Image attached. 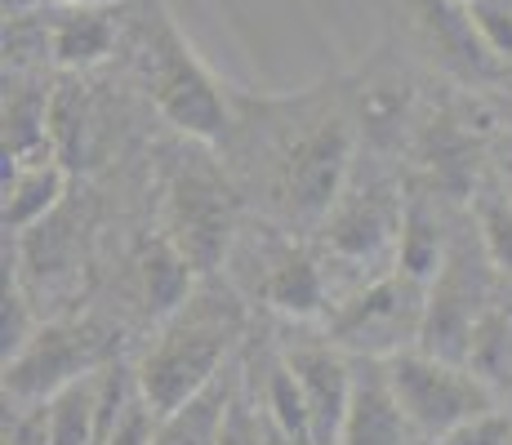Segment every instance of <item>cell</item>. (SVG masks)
<instances>
[{"label": "cell", "instance_id": "cell-20", "mask_svg": "<svg viewBox=\"0 0 512 445\" xmlns=\"http://www.w3.org/2000/svg\"><path fill=\"white\" fill-rule=\"evenodd\" d=\"M263 410L277 428L290 437L294 445H317V432H312V414H308V401H303V388L294 379L290 365H272L268 383H263Z\"/></svg>", "mask_w": 512, "mask_h": 445}, {"label": "cell", "instance_id": "cell-30", "mask_svg": "<svg viewBox=\"0 0 512 445\" xmlns=\"http://www.w3.org/2000/svg\"><path fill=\"white\" fill-rule=\"evenodd\" d=\"M508 192H512V174H508ZM508 201H512V196H508Z\"/></svg>", "mask_w": 512, "mask_h": 445}, {"label": "cell", "instance_id": "cell-12", "mask_svg": "<svg viewBox=\"0 0 512 445\" xmlns=\"http://www.w3.org/2000/svg\"><path fill=\"white\" fill-rule=\"evenodd\" d=\"M49 98L41 85H9L5 89V174L18 165L58 161L54 134H49Z\"/></svg>", "mask_w": 512, "mask_h": 445}, {"label": "cell", "instance_id": "cell-21", "mask_svg": "<svg viewBox=\"0 0 512 445\" xmlns=\"http://www.w3.org/2000/svg\"><path fill=\"white\" fill-rule=\"evenodd\" d=\"M397 263L401 272L419 276V281H432L446 263V245H441V227L428 210H406V223H401L397 236Z\"/></svg>", "mask_w": 512, "mask_h": 445}, {"label": "cell", "instance_id": "cell-23", "mask_svg": "<svg viewBox=\"0 0 512 445\" xmlns=\"http://www.w3.org/2000/svg\"><path fill=\"white\" fill-rule=\"evenodd\" d=\"M468 9L472 23L486 36V45L512 63V0H468Z\"/></svg>", "mask_w": 512, "mask_h": 445}, {"label": "cell", "instance_id": "cell-26", "mask_svg": "<svg viewBox=\"0 0 512 445\" xmlns=\"http://www.w3.org/2000/svg\"><path fill=\"white\" fill-rule=\"evenodd\" d=\"M36 334V325H32V316H27V303H23V294L9 285V294H5V321H0V339H5V361L14 356L18 348H23L27 339Z\"/></svg>", "mask_w": 512, "mask_h": 445}, {"label": "cell", "instance_id": "cell-1", "mask_svg": "<svg viewBox=\"0 0 512 445\" xmlns=\"http://www.w3.org/2000/svg\"><path fill=\"white\" fill-rule=\"evenodd\" d=\"M236 334H241V308L228 294H192L179 312L165 316V330L134 370L139 397L156 410V419L219 379Z\"/></svg>", "mask_w": 512, "mask_h": 445}, {"label": "cell", "instance_id": "cell-9", "mask_svg": "<svg viewBox=\"0 0 512 445\" xmlns=\"http://www.w3.org/2000/svg\"><path fill=\"white\" fill-rule=\"evenodd\" d=\"M285 365L294 370L303 388L312 414V432L317 445H339L343 441V423H348V405H352V388H357V374L343 361L339 343H299V348L285 352Z\"/></svg>", "mask_w": 512, "mask_h": 445}, {"label": "cell", "instance_id": "cell-4", "mask_svg": "<svg viewBox=\"0 0 512 445\" xmlns=\"http://www.w3.org/2000/svg\"><path fill=\"white\" fill-rule=\"evenodd\" d=\"M423 312H428V281L410 272L383 276L370 290H361L352 303H343L330 321V339L343 352H361L370 361L406 352L423 334Z\"/></svg>", "mask_w": 512, "mask_h": 445}, {"label": "cell", "instance_id": "cell-3", "mask_svg": "<svg viewBox=\"0 0 512 445\" xmlns=\"http://www.w3.org/2000/svg\"><path fill=\"white\" fill-rule=\"evenodd\" d=\"M383 365H388V383L397 392L401 410H406L410 428L428 441L446 437V432L495 410V388L464 361H446L437 352L406 348L388 356Z\"/></svg>", "mask_w": 512, "mask_h": 445}, {"label": "cell", "instance_id": "cell-19", "mask_svg": "<svg viewBox=\"0 0 512 445\" xmlns=\"http://www.w3.org/2000/svg\"><path fill=\"white\" fill-rule=\"evenodd\" d=\"M468 365L490 388L512 383V312L508 308L481 312L477 330H472V343H468Z\"/></svg>", "mask_w": 512, "mask_h": 445}, {"label": "cell", "instance_id": "cell-25", "mask_svg": "<svg viewBox=\"0 0 512 445\" xmlns=\"http://www.w3.org/2000/svg\"><path fill=\"white\" fill-rule=\"evenodd\" d=\"M5 445H49V405L27 401V410L5 423Z\"/></svg>", "mask_w": 512, "mask_h": 445}, {"label": "cell", "instance_id": "cell-22", "mask_svg": "<svg viewBox=\"0 0 512 445\" xmlns=\"http://www.w3.org/2000/svg\"><path fill=\"white\" fill-rule=\"evenodd\" d=\"M477 227H481L486 259L504 276H512V201H486L477 210Z\"/></svg>", "mask_w": 512, "mask_h": 445}, {"label": "cell", "instance_id": "cell-18", "mask_svg": "<svg viewBox=\"0 0 512 445\" xmlns=\"http://www.w3.org/2000/svg\"><path fill=\"white\" fill-rule=\"evenodd\" d=\"M192 272L196 267L174 250L170 241L152 245L139 259V290H143V308L152 316H170L192 299Z\"/></svg>", "mask_w": 512, "mask_h": 445}, {"label": "cell", "instance_id": "cell-7", "mask_svg": "<svg viewBox=\"0 0 512 445\" xmlns=\"http://www.w3.org/2000/svg\"><path fill=\"white\" fill-rule=\"evenodd\" d=\"M165 241L183 254L196 272L219 267L232 241V201L228 187L210 170H183L170 183L165 201Z\"/></svg>", "mask_w": 512, "mask_h": 445}, {"label": "cell", "instance_id": "cell-16", "mask_svg": "<svg viewBox=\"0 0 512 445\" xmlns=\"http://www.w3.org/2000/svg\"><path fill=\"white\" fill-rule=\"evenodd\" d=\"M112 41H116V32H112V18L103 14V5H72L49 27V54L63 67L98 63V58H107Z\"/></svg>", "mask_w": 512, "mask_h": 445}, {"label": "cell", "instance_id": "cell-15", "mask_svg": "<svg viewBox=\"0 0 512 445\" xmlns=\"http://www.w3.org/2000/svg\"><path fill=\"white\" fill-rule=\"evenodd\" d=\"M263 299L277 312L294 316V321H308L326 308V285H321V272L308 254L285 250L272 259L268 276H263Z\"/></svg>", "mask_w": 512, "mask_h": 445}, {"label": "cell", "instance_id": "cell-2", "mask_svg": "<svg viewBox=\"0 0 512 445\" xmlns=\"http://www.w3.org/2000/svg\"><path fill=\"white\" fill-rule=\"evenodd\" d=\"M143 72L147 89L156 98V112L174 125L179 134L196 138V143H214L228 130V107H223L219 81L205 72V63L192 54L183 32L165 9L147 18L143 36Z\"/></svg>", "mask_w": 512, "mask_h": 445}, {"label": "cell", "instance_id": "cell-24", "mask_svg": "<svg viewBox=\"0 0 512 445\" xmlns=\"http://www.w3.org/2000/svg\"><path fill=\"white\" fill-rule=\"evenodd\" d=\"M508 441H512V423L499 410H490V414H481V419H472L464 428L446 432V437H437L428 445H508Z\"/></svg>", "mask_w": 512, "mask_h": 445}, {"label": "cell", "instance_id": "cell-8", "mask_svg": "<svg viewBox=\"0 0 512 445\" xmlns=\"http://www.w3.org/2000/svg\"><path fill=\"white\" fill-rule=\"evenodd\" d=\"M481 312H486V285L472 272L464 250H450L441 272L428 285V312H423L419 348L468 365V343H472Z\"/></svg>", "mask_w": 512, "mask_h": 445}, {"label": "cell", "instance_id": "cell-27", "mask_svg": "<svg viewBox=\"0 0 512 445\" xmlns=\"http://www.w3.org/2000/svg\"><path fill=\"white\" fill-rule=\"evenodd\" d=\"M219 445H263V423L254 419L250 410H245L241 401L232 405L228 414V428H223V441Z\"/></svg>", "mask_w": 512, "mask_h": 445}, {"label": "cell", "instance_id": "cell-28", "mask_svg": "<svg viewBox=\"0 0 512 445\" xmlns=\"http://www.w3.org/2000/svg\"><path fill=\"white\" fill-rule=\"evenodd\" d=\"M32 5H36V0H5V9H9V14H14V18H18V14H27V9H32Z\"/></svg>", "mask_w": 512, "mask_h": 445}, {"label": "cell", "instance_id": "cell-29", "mask_svg": "<svg viewBox=\"0 0 512 445\" xmlns=\"http://www.w3.org/2000/svg\"><path fill=\"white\" fill-rule=\"evenodd\" d=\"M63 5H107V0H63Z\"/></svg>", "mask_w": 512, "mask_h": 445}, {"label": "cell", "instance_id": "cell-10", "mask_svg": "<svg viewBox=\"0 0 512 445\" xmlns=\"http://www.w3.org/2000/svg\"><path fill=\"white\" fill-rule=\"evenodd\" d=\"M401 223L406 210L383 187L339 196V205L326 214V250L339 259H374L392 236H401Z\"/></svg>", "mask_w": 512, "mask_h": 445}, {"label": "cell", "instance_id": "cell-5", "mask_svg": "<svg viewBox=\"0 0 512 445\" xmlns=\"http://www.w3.org/2000/svg\"><path fill=\"white\" fill-rule=\"evenodd\" d=\"M107 330L94 321H49L5 361V397L14 401H49L67 383L103 370Z\"/></svg>", "mask_w": 512, "mask_h": 445}, {"label": "cell", "instance_id": "cell-11", "mask_svg": "<svg viewBox=\"0 0 512 445\" xmlns=\"http://www.w3.org/2000/svg\"><path fill=\"white\" fill-rule=\"evenodd\" d=\"M410 432L415 428H410L406 410H401L397 392H392V383H388V365L370 370V374H357L339 445H401Z\"/></svg>", "mask_w": 512, "mask_h": 445}, {"label": "cell", "instance_id": "cell-17", "mask_svg": "<svg viewBox=\"0 0 512 445\" xmlns=\"http://www.w3.org/2000/svg\"><path fill=\"white\" fill-rule=\"evenodd\" d=\"M49 405V445H98V405H103V370L67 383Z\"/></svg>", "mask_w": 512, "mask_h": 445}, {"label": "cell", "instance_id": "cell-13", "mask_svg": "<svg viewBox=\"0 0 512 445\" xmlns=\"http://www.w3.org/2000/svg\"><path fill=\"white\" fill-rule=\"evenodd\" d=\"M232 405H236V383H232V374H219L210 388H201L196 397H187L179 410L156 419L152 445H219Z\"/></svg>", "mask_w": 512, "mask_h": 445}, {"label": "cell", "instance_id": "cell-14", "mask_svg": "<svg viewBox=\"0 0 512 445\" xmlns=\"http://www.w3.org/2000/svg\"><path fill=\"white\" fill-rule=\"evenodd\" d=\"M67 187V165L63 161H41V165H18L5 174V227L9 232H27L63 201Z\"/></svg>", "mask_w": 512, "mask_h": 445}, {"label": "cell", "instance_id": "cell-31", "mask_svg": "<svg viewBox=\"0 0 512 445\" xmlns=\"http://www.w3.org/2000/svg\"><path fill=\"white\" fill-rule=\"evenodd\" d=\"M508 445H512V441H508Z\"/></svg>", "mask_w": 512, "mask_h": 445}, {"label": "cell", "instance_id": "cell-6", "mask_svg": "<svg viewBox=\"0 0 512 445\" xmlns=\"http://www.w3.org/2000/svg\"><path fill=\"white\" fill-rule=\"evenodd\" d=\"M352 161V134L343 121H317L290 143L281 161V205L299 223H326L339 205Z\"/></svg>", "mask_w": 512, "mask_h": 445}]
</instances>
